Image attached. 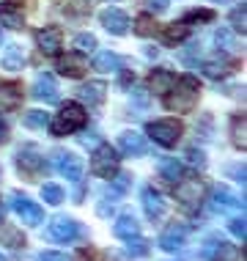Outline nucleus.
<instances>
[{"label": "nucleus", "instance_id": "6e6552de", "mask_svg": "<svg viewBox=\"0 0 247 261\" xmlns=\"http://www.w3.org/2000/svg\"><path fill=\"white\" fill-rule=\"evenodd\" d=\"M55 168H58V173L63 176V179H69V181H80L83 179V171H86L83 160L77 157V154H69V151H61L58 154Z\"/></svg>", "mask_w": 247, "mask_h": 261}, {"label": "nucleus", "instance_id": "393cba45", "mask_svg": "<svg viewBox=\"0 0 247 261\" xmlns=\"http://www.w3.org/2000/svg\"><path fill=\"white\" fill-rule=\"evenodd\" d=\"M214 41H217V47H220L223 53H239V39L234 36V31L231 28H220V31L214 33Z\"/></svg>", "mask_w": 247, "mask_h": 261}, {"label": "nucleus", "instance_id": "b1692460", "mask_svg": "<svg viewBox=\"0 0 247 261\" xmlns=\"http://www.w3.org/2000/svg\"><path fill=\"white\" fill-rule=\"evenodd\" d=\"M94 69L96 72H118V69H121V58H118L116 53L104 50L94 58Z\"/></svg>", "mask_w": 247, "mask_h": 261}, {"label": "nucleus", "instance_id": "a878e982", "mask_svg": "<svg viewBox=\"0 0 247 261\" xmlns=\"http://www.w3.org/2000/svg\"><path fill=\"white\" fill-rule=\"evenodd\" d=\"M104 91H107V86L104 83H88V86H83L77 94H80V99L83 102H88V105H99L104 99Z\"/></svg>", "mask_w": 247, "mask_h": 261}, {"label": "nucleus", "instance_id": "58836bf2", "mask_svg": "<svg viewBox=\"0 0 247 261\" xmlns=\"http://www.w3.org/2000/svg\"><path fill=\"white\" fill-rule=\"evenodd\" d=\"M187 157H189V162H193V165H198V168H203V165H206V157H203V151L189 149V151H187Z\"/></svg>", "mask_w": 247, "mask_h": 261}, {"label": "nucleus", "instance_id": "c756f323", "mask_svg": "<svg viewBox=\"0 0 247 261\" xmlns=\"http://www.w3.org/2000/svg\"><path fill=\"white\" fill-rule=\"evenodd\" d=\"M203 74L211 77V80H220V77H228V74H231V69H228V63L206 61V63H203Z\"/></svg>", "mask_w": 247, "mask_h": 261}, {"label": "nucleus", "instance_id": "37998d69", "mask_svg": "<svg viewBox=\"0 0 247 261\" xmlns=\"http://www.w3.org/2000/svg\"><path fill=\"white\" fill-rule=\"evenodd\" d=\"M3 212H6V209H3V201H0V223H3Z\"/></svg>", "mask_w": 247, "mask_h": 261}, {"label": "nucleus", "instance_id": "2eb2a0df", "mask_svg": "<svg viewBox=\"0 0 247 261\" xmlns=\"http://www.w3.org/2000/svg\"><path fill=\"white\" fill-rule=\"evenodd\" d=\"M58 69H61V74H66V77H83L86 69H88V63H86V58H83V53H69V55L61 58Z\"/></svg>", "mask_w": 247, "mask_h": 261}, {"label": "nucleus", "instance_id": "c03bdc74", "mask_svg": "<svg viewBox=\"0 0 247 261\" xmlns=\"http://www.w3.org/2000/svg\"><path fill=\"white\" fill-rule=\"evenodd\" d=\"M211 3H228V0H211Z\"/></svg>", "mask_w": 247, "mask_h": 261}, {"label": "nucleus", "instance_id": "f704fd0d", "mask_svg": "<svg viewBox=\"0 0 247 261\" xmlns=\"http://www.w3.org/2000/svg\"><path fill=\"white\" fill-rule=\"evenodd\" d=\"M0 237L9 242V248H19V245H22V237H19V231H14V228H3Z\"/></svg>", "mask_w": 247, "mask_h": 261}, {"label": "nucleus", "instance_id": "7c9ffc66", "mask_svg": "<svg viewBox=\"0 0 247 261\" xmlns=\"http://www.w3.org/2000/svg\"><path fill=\"white\" fill-rule=\"evenodd\" d=\"M189 28H193V25H189V19H181V22H173V25L165 31V39H168V41H181V39H184L187 33H189Z\"/></svg>", "mask_w": 247, "mask_h": 261}, {"label": "nucleus", "instance_id": "9d476101", "mask_svg": "<svg viewBox=\"0 0 247 261\" xmlns=\"http://www.w3.org/2000/svg\"><path fill=\"white\" fill-rule=\"evenodd\" d=\"M242 206H244V201H239L231 190L214 187V193H211V209L214 212H239Z\"/></svg>", "mask_w": 247, "mask_h": 261}, {"label": "nucleus", "instance_id": "5701e85b", "mask_svg": "<svg viewBox=\"0 0 247 261\" xmlns=\"http://www.w3.org/2000/svg\"><path fill=\"white\" fill-rule=\"evenodd\" d=\"M0 25L22 28V9H17L14 3H3V6H0Z\"/></svg>", "mask_w": 247, "mask_h": 261}, {"label": "nucleus", "instance_id": "1a4fd4ad", "mask_svg": "<svg viewBox=\"0 0 247 261\" xmlns=\"http://www.w3.org/2000/svg\"><path fill=\"white\" fill-rule=\"evenodd\" d=\"M118 146H121V151L126 154V157H143V154L148 151L146 138L140 135V132H135V129L121 132V135H118Z\"/></svg>", "mask_w": 247, "mask_h": 261}, {"label": "nucleus", "instance_id": "f3484780", "mask_svg": "<svg viewBox=\"0 0 247 261\" xmlns=\"http://www.w3.org/2000/svg\"><path fill=\"white\" fill-rule=\"evenodd\" d=\"M0 63H3L6 72H22V66H25V53H22V47H17V44L6 47V53L0 55Z\"/></svg>", "mask_w": 247, "mask_h": 261}, {"label": "nucleus", "instance_id": "a18cd8bd", "mask_svg": "<svg viewBox=\"0 0 247 261\" xmlns=\"http://www.w3.org/2000/svg\"><path fill=\"white\" fill-rule=\"evenodd\" d=\"M0 261H6V258H3V256H0Z\"/></svg>", "mask_w": 247, "mask_h": 261}, {"label": "nucleus", "instance_id": "f03ea898", "mask_svg": "<svg viewBox=\"0 0 247 261\" xmlns=\"http://www.w3.org/2000/svg\"><path fill=\"white\" fill-rule=\"evenodd\" d=\"M203 198H206V185L198 176H181L176 181V201L181 203L187 212H198Z\"/></svg>", "mask_w": 247, "mask_h": 261}, {"label": "nucleus", "instance_id": "6ab92c4d", "mask_svg": "<svg viewBox=\"0 0 247 261\" xmlns=\"http://www.w3.org/2000/svg\"><path fill=\"white\" fill-rule=\"evenodd\" d=\"M113 234L121 237V239L138 237V234H140V223H138L132 215H121V217L116 220V225H113Z\"/></svg>", "mask_w": 247, "mask_h": 261}, {"label": "nucleus", "instance_id": "4468645a", "mask_svg": "<svg viewBox=\"0 0 247 261\" xmlns=\"http://www.w3.org/2000/svg\"><path fill=\"white\" fill-rule=\"evenodd\" d=\"M61 31L58 28H44V31H39L36 33V44H39V50L44 53V55H55L61 50Z\"/></svg>", "mask_w": 247, "mask_h": 261}, {"label": "nucleus", "instance_id": "49530a36", "mask_svg": "<svg viewBox=\"0 0 247 261\" xmlns=\"http://www.w3.org/2000/svg\"><path fill=\"white\" fill-rule=\"evenodd\" d=\"M110 3H113V0H110Z\"/></svg>", "mask_w": 247, "mask_h": 261}, {"label": "nucleus", "instance_id": "e433bc0d", "mask_svg": "<svg viewBox=\"0 0 247 261\" xmlns=\"http://www.w3.org/2000/svg\"><path fill=\"white\" fill-rule=\"evenodd\" d=\"M135 31L140 33V36H148V33H154V25H151V17H140Z\"/></svg>", "mask_w": 247, "mask_h": 261}, {"label": "nucleus", "instance_id": "bb28decb", "mask_svg": "<svg viewBox=\"0 0 247 261\" xmlns=\"http://www.w3.org/2000/svg\"><path fill=\"white\" fill-rule=\"evenodd\" d=\"M22 124L28 126V129H44V126L49 124V118H47V113H41V110H31V113L22 116Z\"/></svg>", "mask_w": 247, "mask_h": 261}, {"label": "nucleus", "instance_id": "4c0bfd02", "mask_svg": "<svg viewBox=\"0 0 247 261\" xmlns=\"http://www.w3.org/2000/svg\"><path fill=\"white\" fill-rule=\"evenodd\" d=\"M231 22H234L236 31H242V33H244V6H242V9H236L234 14H231Z\"/></svg>", "mask_w": 247, "mask_h": 261}, {"label": "nucleus", "instance_id": "0eeeda50", "mask_svg": "<svg viewBox=\"0 0 247 261\" xmlns=\"http://www.w3.org/2000/svg\"><path fill=\"white\" fill-rule=\"evenodd\" d=\"M83 234L80 223L72 220V217H55L52 223H49V237L55 239V242H72Z\"/></svg>", "mask_w": 247, "mask_h": 261}, {"label": "nucleus", "instance_id": "72a5a7b5", "mask_svg": "<svg viewBox=\"0 0 247 261\" xmlns=\"http://www.w3.org/2000/svg\"><path fill=\"white\" fill-rule=\"evenodd\" d=\"M234 143L239 146V149H244V146H247V140H244V116L234 118Z\"/></svg>", "mask_w": 247, "mask_h": 261}, {"label": "nucleus", "instance_id": "20e7f679", "mask_svg": "<svg viewBox=\"0 0 247 261\" xmlns=\"http://www.w3.org/2000/svg\"><path fill=\"white\" fill-rule=\"evenodd\" d=\"M91 171H94L96 176H102V179L116 176V171H118V151L113 149L110 143H102L94 151V157H91Z\"/></svg>", "mask_w": 247, "mask_h": 261}, {"label": "nucleus", "instance_id": "a211bd4d", "mask_svg": "<svg viewBox=\"0 0 247 261\" xmlns=\"http://www.w3.org/2000/svg\"><path fill=\"white\" fill-rule=\"evenodd\" d=\"M143 209L148 217H159L165 212V201H162V195L154 187H143Z\"/></svg>", "mask_w": 247, "mask_h": 261}, {"label": "nucleus", "instance_id": "dca6fc26", "mask_svg": "<svg viewBox=\"0 0 247 261\" xmlns=\"http://www.w3.org/2000/svg\"><path fill=\"white\" fill-rule=\"evenodd\" d=\"M19 102H22V88L14 83H3L0 86V113L19 108Z\"/></svg>", "mask_w": 247, "mask_h": 261}, {"label": "nucleus", "instance_id": "c9c22d12", "mask_svg": "<svg viewBox=\"0 0 247 261\" xmlns=\"http://www.w3.org/2000/svg\"><path fill=\"white\" fill-rule=\"evenodd\" d=\"M228 231L236 239H242V242H244V217H234V220L228 223Z\"/></svg>", "mask_w": 247, "mask_h": 261}, {"label": "nucleus", "instance_id": "f8f14e48", "mask_svg": "<svg viewBox=\"0 0 247 261\" xmlns=\"http://www.w3.org/2000/svg\"><path fill=\"white\" fill-rule=\"evenodd\" d=\"M33 96H36L39 102H58V86H55V80L49 74H39L36 83H33Z\"/></svg>", "mask_w": 247, "mask_h": 261}, {"label": "nucleus", "instance_id": "473e14b6", "mask_svg": "<svg viewBox=\"0 0 247 261\" xmlns=\"http://www.w3.org/2000/svg\"><path fill=\"white\" fill-rule=\"evenodd\" d=\"M74 47H77V53H94L96 50V36H91V33H80V36L74 39Z\"/></svg>", "mask_w": 247, "mask_h": 261}, {"label": "nucleus", "instance_id": "f257e3e1", "mask_svg": "<svg viewBox=\"0 0 247 261\" xmlns=\"http://www.w3.org/2000/svg\"><path fill=\"white\" fill-rule=\"evenodd\" d=\"M198 96H201V86H198L195 77H181L179 83H173V88L168 91V110L173 113H193L198 105Z\"/></svg>", "mask_w": 247, "mask_h": 261}, {"label": "nucleus", "instance_id": "aec40b11", "mask_svg": "<svg viewBox=\"0 0 247 261\" xmlns=\"http://www.w3.org/2000/svg\"><path fill=\"white\" fill-rule=\"evenodd\" d=\"M173 83H176V74H173V72H165V69H159V72L151 74L148 86H151L154 94H168V91L173 88Z\"/></svg>", "mask_w": 247, "mask_h": 261}, {"label": "nucleus", "instance_id": "423d86ee", "mask_svg": "<svg viewBox=\"0 0 247 261\" xmlns=\"http://www.w3.org/2000/svg\"><path fill=\"white\" fill-rule=\"evenodd\" d=\"M148 135L157 140L159 146H176L181 138V124L176 118H165V121H151L148 124Z\"/></svg>", "mask_w": 247, "mask_h": 261}, {"label": "nucleus", "instance_id": "7ed1b4c3", "mask_svg": "<svg viewBox=\"0 0 247 261\" xmlns=\"http://www.w3.org/2000/svg\"><path fill=\"white\" fill-rule=\"evenodd\" d=\"M86 110H83V105L77 102H66L61 108V113L52 118V132L55 135H72V132H77L83 124H86Z\"/></svg>", "mask_w": 247, "mask_h": 261}, {"label": "nucleus", "instance_id": "cd10ccee", "mask_svg": "<svg viewBox=\"0 0 247 261\" xmlns=\"http://www.w3.org/2000/svg\"><path fill=\"white\" fill-rule=\"evenodd\" d=\"M126 256L132 258H140V256H148V242L140 237H129L126 239Z\"/></svg>", "mask_w": 247, "mask_h": 261}, {"label": "nucleus", "instance_id": "79ce46f5", "mask_svg": "<svg viewBox=\"0 0 247 261\" xmlns=\"http://www.w3.org/2000/svg\"><path fill=\"white\" fill-rule=\"evenodd\" d=\"M6 138H9V126L6 121H0V143H6Z\"/></svg>", "mask_w": 247, "mask_h": 261}, {"label": "nucleus", "instance_id": "a19ab883", "mask_svg": "<svg viewBox=\"0 0 247 261\" xmlns=\"http://www.w3.org/2000/svg\"><path fill=\"white\" fill-rule=\"evenodd\" d=\"M146 3H148V9H151L154 14H162L168 9V0H146Z\"/></svg>", "mask_w": 247, "mask_h": 261}, {"label": "nucleus", "instance_id": "2f4dec72", "mask_svg": "<svg viewBox=\"0 0 247 261\" xmlns=\"http://www.w3.org/2000/svg\"><path fill=\"white\" fill-rule=\"evenodd\" d=\"M41 198H44L49 206H58V203H63V190L58 185H44L41 187Z\"/></svg>", "mask_w": 247, "mask_h": 261}, {"label": "nucleus", "instance_id": "c85d7f7f", "mask_svg": "<svg viewBox=\"0 0 247 261\" xmlns=\"http://www.w3.org/2000/svg\"><path fill=\"white\" fill-rule=\"evenodd\" d=\"M214 261H239V248H236V245L217 242V248H214Z\"/></svg>", "mask_w": 247, "mask_h": 261}, {"label": "nucleus", "instance_id": "9b49d317", "mask_svg": "<svg viewBox=\"0 0 247 261\" xmlns=\"http://www.w3.org/2000/svg\"><path fill=\"white\" fill-rule=\"evenodd\" d=\"M102 25L107 28L110 33H116V36H124L126 31H129V17H126L124 11H118V9H107V11H102Z\"/></svg>", "mask_w": 247, "mask_h": 261}, {"label": "nucleus", "instance_id": "412c9836", "mask_svg": "<svg viewBox=\"0 0 247 261\" xmlns=\"http://www.w3.org/2000/svg\"><path fill=\"white\" fill-rule=\"evenodd\" d=\"M17 165H19V168H25L28 173H36L39 168L44 165V157H39V151L28 146V149H22V151H19V157H17Z\"/></svg>", "mask_w": 247, "mask_h": 261}, {"label": "nucleus", "instance_id": "39448f33", "mask_svg": "<svg viewBox=\"0 0 247 261\" xmlns=\"http://www.w3.org/2000/svg\"><path fill=\"white\" fill-rule=\"evenodd\" d=\"M11 209L17 212V217L25 225H41V223H44V209H41L36 201H31L28 195L14 193L11 195Z\"/></svg>", "mask_w": 247, "mask_h": 261}, {"label": "nucleus", "instance_id": "4be33fe9", "mask_svg": "<svg viewBox=\"0 0 247 261\" xmlns=\"http://www.w3.org/2000/svg\"><path fill=\"white\" fill-rule=\"evenodd\" d=\"M159 173H162V179H168L176 185V181L181 179V173H184V168H181V162L176 157H162L159 160Z\"/></svg>", "mask_w": 247, "mask_h": 261}, {"label": "nucleus", "instance_id": "ddd939ff", "mask_svg": "<svg viewBox=\"0 0 247 261\" xmlns=\"http://www.w3.org/2000/svg\"><path fill=\"white\" fill-rule=\"evenodd\" d=\"M184 239H187V228H184V225H171V228L159 237V248L168 250V253H176V250L184 248Z\"/></svg>", "mask_w": 247, "mask_h": 261}, {"label": "nucleus", "instance_id": "ea45409f", "mask_svg": "<svg viewBox=\"0 0 247 261\" xmlns=\"http://www.w3.org/2000/svg\"><path fill=\"white\" fill-rule=\"evenodd\" d=\"M39 261H69L66 253H52V250H47V253H41Z\"/></svg>", "mask_w": 247, "mask_h": 261}]
</instances>
